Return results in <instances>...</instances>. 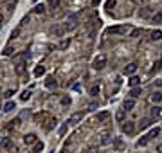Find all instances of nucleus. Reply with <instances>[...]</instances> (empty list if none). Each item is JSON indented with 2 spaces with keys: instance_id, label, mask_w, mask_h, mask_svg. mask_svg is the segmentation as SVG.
Listing matches in <instances>:
<instances>
[{
  "instance_id": "5",
  "label": "nucleus",
  "mask_w": 162,
  "mask_h": 153,
  "mask_svg": "<svg viewBox=\"0 0 162 153\" xmlns=\"http://www.w3.org/2000/svg\"><path fill=\"white\" fill-rule=\"evenodd\" d=\"M123 132H124L126 135H131V133L135 132V126H133V123H130V121H128V123H124V124H123Z\"/></svg>"
},
{
  "instance_id": "25",
  "label": "nucleus",
  "mask_w": 162,
  "mask_h": 153,
  "mask_svg": "<svg viewBox=\"0 0 162 153\" xmlns=\"http://www.w3.org/2000/svg\"><path fill=\"white\" fill-rule=\"evenodd\" d=\"M158 133H160V130H158V128H155V130H151V132L148 133V137H150V139H153V137H157Z\"/></svg>"
},
{
  "instance_id": "35",
  "label": "nucleus",
  "mask_w": 162,
  "mask_h": 153,
  "mask_svg": "<svg viewBox=\"0 0 162 153\" xmlns=\"http://www.w3.org/2000/svg\"><path fill=\"white\" fill-rule=\"evenodd\" d=\"M13 94H15V88H11V90H7V92H6V94H4V96H6V97H11V96H13Z\"/></svg>"
},
{
  "instance_id": "23",
  "label": "nucleus",
  "mask_w": 162,
  "mask_h": 153,
  "mask_svg": "<svg viewBox=\"0 0 162 153\" xmlns=\"http://www.w3.org/2000/svg\"><path fill=\"white\" fill-rule=\"evenodd\" d=\"M45 85H47L49 88H54V86H56V79H54V78H49V79H47V83H45Z\"/></svg>"
},
{
  "instance_id": "39",
  "label": "nucleus",
  "mask_w": 162,
  "mask_h": 153,
  "mask_svg": "<svg viewBox=\"0 0 162 153\" xmlns=\"http://www.w3.org/2000/svg\"><path fill=\"white\" fill-rule=\"evenodd\" d=\"M49 4H51V6H54V7H56V6H58V4H60V2H58V0H49Z\"/></svg>"
},
{
  "instance_id": "36",
  "label": "nucleus",
  "mask_w": 162,
  "mask_h": 153,
  "mask_svg": "<svg viewBox=\"0 0 162 153\" xmlns=\"http://www.w3.org/2000/svg\"><path fill=\"white\" fill-rule=\"evenodd\" d=\"M101 142H103V144H108V142H110V135H105V137H103V141H101Z\"/></svg>"
},
{
  "instance_id": "31",
  "label": "nucleus",
  "mask_w": 162,
  "mask_h": 153,
  "mask_svg": "<svg viewBox=\"0 0 162 153\" xmlns=\"http://www.w3.org/2000/svg\"><path fill=\"white\" fill-rule=\"evenodd\" d=\"M41 149H43V142H38V144L34 146V153H40Z\"/></svg>"
},
{
  "instance_id": "15",
  "label": "nucleus",
  "mask_w": 162,
  "mask_h": 153,
  "mask_svg": "<svg viewBox=\"0 0 162 153\" xmlns=\"http://www.w3.org/2000/svg\"><path fill=\"white\" fill-rule=\"evenodd\" d=\"M43 74H45V67H43V65H38V67L34 69V76L40 78V76H43Z\"/></svg>"
},
{
  "instance_id": "24",
  "label": "nucleus",
  "mask_w": 162,
  "mask_h": 153,
  "mask_svg": "<svg viewBox=\"0 0 162 153\" xmlns=\"http://www.w3.org/2000/svg\"><path fill=\"white\" fill-rule=\"evenodd\" d=\"M117 6V0H106V9H112Z\"/></svg>"
},
{
  "instance_id": "34",
  "label": "nucleus",
  "mask_w": 162,
  "mask_h": 153,
  "mask_svg": "<svg viewBox=\"0 0 162 153\" xmlns=\"http://www.w3.org/2000/svg\"><path fill=\"white\" fill-rule=\"evenodd\" d=\"M29 20H31V16H29V15H27V16H24V18H22V25H24V24H27Z\"/></svg>"
},
{
  "instance_id": "10",
  "label": "nucleus",
  "mask_w": 162,
  "mask_h": 153,
  "mask_svg": "<svg viewBox=\"0 0 162 153\" xmlns=\"http://www.w3.org/2000/svg\"><path fill=\"white\" fill-rule=\"evenodd\" d=\"M150 101H151V103H157V104L162 103V94H160V92H153V94L150 96Z\"/></svg>"
},
{
  "instance_id": "17",
  "label": "nucleus",
  "mask_w": 162,
  "mask_h": 153,
  "mask_svg": "<svg viewBox=\"0 0 162 153\" xmlns=\"http://www.w3.org/2000/svg\"><path fill=\"white\" fill-rule=\"evenodd\" d=\"M148 142H150V137L146 135V137H142V139H139V141H137V146H139V148H142V146H146Z\"/></svg>"
},
{
  "instance_id": "13",
  "label": "nucleus",
  "mask_w": 162,
  "mask_h": 153,
  "mask_svg": "<svg viewBox=\"0 0 162 153\" xmlns=\"http://www.w3.org/2000/svg\"><path fill=\"white\" fill-rule=\"evenodd\" d=\"M34 141H36V135H34V133H27V135L24 137V142H25V144H33Z\"/></svg>"
},
{
  "instance_id": "4",
  "label": "nucleus",
  "mask_w": 162,
  "mask_h": 153,
  "mask_svg": "<svg viewBox=\"0 0 162 153\" xmlns=\"http://www.w3.org/2000/svg\"><path fill=\"white\" fill-rule=\"evenodd\" d=\"M135 72H137V63H130L128 67H124V70H123L124 76H131V74H135Z\"/></svg>"
},
{
  "instance_id": "42",
  "label": "nucleus",
  "mask_w": 162,
  "mask_h": 153,
  "mask_svg": "<svg viewBox=\"0 0 162 153\" xmlns=\"http://www.w3.org/2000/svg\"><path fill=\"white\" fill-rule=\"evenodd\" d=\"M0 27H2V15H0Z\"/></svg>"
},
{
  "instance_id": "2",
  "label": "nucleus",
  "mask_w": 162,
  "mask_h": 153,
  "mask_svg": "<svg viewBox=\"0 0 162 153\" xmlns=\"http://www.w3.org/2000/svg\"><path fill=\"white\" fill-rule=\"evenodd\" d=\"M106 33L108 34H123V33H126V27L124 25H112V27H108Z\"/></svg>"
},
{
  "instance_id": "20",
  "label": "nucleus",
  "mask_w": 162,
  "mask_h": 153,
  "mask_svg": "<svg viewBox=\"0 0 162 153\" xmlns=\"http://www.w3.org/2000/svg\"><path fill=\"white\" fill-rule=\"evenodd\" d=\"M139 83H141V78H137V76H131V79H130V86H133V88H135V86H137Z\"/></svg>"
},
{
  "instance_id": "30",
  "label": "nucleus",
  "mask_w": 162,
  "mask_h": 153,
  "mask_svg": "<svg viewBox=\"0 0 162 153\" xmlns=\"http://www.w3.org/2000/svg\"><path fill=\"white\" fill-rule=\"evenodd\" d=\"M68 43H70V40H63V41L60 43V49H67V47H68Z\"/></svg>"
},
{
  "instance_id": "28",
  "label": "nucleus",
  "mask_w": 162,
  "mask_h": 153,
  "mask_svg": "<svg viewBox=\"0 0 162 153\" xmlns=\"http://www.w3.org/2000/svg\"><path fill=\"white\" fill-rule=\"evenodd\" d=\"M13 52H15V49H13V47H6V49H4V56H11Z\"/></svg>"
},
{
  "instance_id": "19",
  "label": "nucleus",
  "mask_w": 162,
  "mask_h": 153,
  "mask_svg": "<svg viewBox=\"0 0 162 153\" xmlns=\"http://www.w3.org/2000/svg\"><path fill=\"white\" fill-rule=\"evenodd\" d=\"M99 90H101V88H99V85H94V86H90V96H94V97H96V96L99 94Z\"/></svg>"
},
{
  "instance_id": "29",
  "label": "nucleus",
  "mask_w": 162,
  "mask_h": 153,
  "mask_svg": "<svg viewBox=\"0 0 162 153\" xmlns=\"http://www.w3.org/2000/svg\"><path fill=\"white\" fill-rule=\"evenodd\" d=\"M115 119H117V121H123V119H124V110H121V112L115 114Z\"/></svg>"
},
{
  "instance_id": "9",
  "label": "nucleus",
  "mask_w": 162,
  "mask_h": 153,
  "mask_svg": "<svg viewBox=\"0 0 162 153\" xmlns=\"http://www.w3.org/2000/svg\"><path fill=\"white\" fill-rule=\"evenodd\" d=\"M51 31H52V34H54V36H61V34L65 33V25H54Z\"/></svg>"
},
{
  "instance_id": "14",
  "label": "nucleus",
  "mask_w": 162,
  "mask_h": 153,
  "mask_svg": "<svg viewBox=\"0 0 162 153\" xmlns=\"http://www.w3.org/2000/svg\"><path fill=\"white\" fill-rule=\"evenodd\" d=\"M141 94H142V90H141V88H131V90H130V97H131V99H137Z\"/></svg>"
},
{
  "instance_id": "41",
  "label": "nucleus",
  "mask_w": 162,
  "mask_h": 153,
  "mask_svg": "<svg viewBox=\"0 0 162 153\" xmlns=\"http://www.w3.org/2000/svg\"><path fill=\"white\" fill-rule=\"evenodd\" d=\"M92 4H99V0H92Z\"/></svg>"
},
{
  "instance_id": "32",
  "label": "nucleus",
  "mask_w": 162,
  "mask_h": 153,
  "mask_svg": "<svg viewBox=\"0 0 162 153\" xmlns=\"http://www.w3.org/2000/svg\"><path fill=\"white\" fill-rule=\"evenodd\" d=\"M29 97H31V92H27V90H25V92H22V101H27Z\"/></svg>"
},
{
  "instance_id": "38",
  "label": "nucleus",
  "mask_w": 162,
  "mask_h": 153,
  "mask_svg": "<svg viewBox=\"0 0 162 153\" xmlns=\"http://www.w3.org/2000/svg\"><path fill=\"white\" fill-rule=\"evenodd\" d=\"M16 72L22 74V72H24V67H22V65H18V67H16Z\"/></svg>"
},
{
  "instance_id": "16",
  "label": "nucleus",
  "mask_w": 162,
  "mask_h": 153,
  "mask_svg": "<svg viewBox=\"0 0 162 153\" xmlns=\"http://www.w3.org/2000/svg\"><path fill=\"white\" fill-rule=\"evenodd\" d=\"M15 108H16V104H15L13 101H9V103H6V106H4V112H7V114H9V112H13V110H15Z\"/></svg>"
},
{
  "instance_id": "7",
  "label": "nucleus",
  "mask_w": 162,
  "mask_h": 153,
  "mask_svg": "<svg viewBox=\"0 0 162 153\" xmlns=\"http://www.w3.org/2000/svg\"><path fill=\"white\" fill-rule=\"evenodd\" d=\"M123 106H124V110H126V112H130V110H133V108H135V99H131V97H128V99L124 101V104H123Z\"/></svg>"
},
{
  "instance_id": "26",
  "label": "nucleus",
  "mask_w": 162,
  "mask_h": 153,
  "mask_svg": "<svg viewBox=\"0 0 162 153\" xmlns=\"http://www.w3.org/2000/svg\"><path fill=\"white\" fill-rule=\"evenodd\" d=\"M160 65H162V61H157V63H155V67L151 69V74H155V72H158V70H160Z\"/></svg>"
},
{
  "instance_id": "40",
  "label": "nucleus",
  "mask_w": 162,
  "mask_h": 153,
  "mask_svg": "<svg viewBox=\"0 0 162 153\" xmlns=\"http://www.w3.org/2000/svg\"><path fill=\"white\" fill-rule=\"evenodd\" d=\"M157 151H158V153H162V144H158V146H157Z\"/></svg>"
},
{
  "instance_id": "33",
  "label": "nucleus",
  "mask_w": 162,
  "mask_h": 153,
  "mask_svg": "<svg viewBox=\"0 0 162 153\" xmlns=\"http://www.w3.org/2000/svg\"><path fill=\"white\" fill-rule=\"evenodd\" d=\"M67 126H68V123H65V124L60 128V135H65V132H67Z\"/></svg>"
},
{
  "instance_id": "37",
  "label": "nucleus",
  "mask_w": 162,
  "mask_h": 153,
  "mask_svg": "<svg viewBox=\"0 0 162 153\" xmlns=\"http://www.w3.org/2000/svg\"><path fill=\"white\" fill-rule=\"evenodd\" d=\"M61 104H70V99H68V97H63V99H61Z\"/></svg>"
},
{
  "instance_id": "21",
  "label": "nucleus",
  "mask_w": 162,
  "mask_h": 153,
  "mask_svg": "<svg viewBox=\"0 0 162 153\" xmlns=\"http://www.w3.org/2000/svg\"><path fill=\"white\" fill-rule=\"evenodd\" d=\"M34 13H38V15H41L43 11H45V6H41V4H38V6H34V9H33Z\"/></svg>"
},
{
  "instance_id": "11",
  "label": "nucleus",
  "mask_w": 162,
  "mask_h": 153,
  "mask_svg": "<svg viewBox=\"0 0 162 153\" xmlns=\"http://www.w3.org/2000/svg\"><path fill=\"white\" fill-rule=\"evenodd\" d=\"M153 123V119H150V117H146V119H142L141 123H139V130H146L150 124Z\"/></svg>"
},
{
  "instance_id": "22",
  "label": "nucleus",
  "mask_w": 162,
  "mask_h": 153,
  "mask_svg": "<svg viewBox=\"0 0 162 153\" xmlns=\"http://www.w3.org/2000/svg\"><path fill=\"white\" fill-rule=\"evenodd\" d=\"M162 38V31H153L151 33V40H160Z\"/></svg>"
},
{
  "instance_id": "12",
  "label": "nucleus",
  "mask_w": 162,
  "mask_h": 153,
  "mask_svg": "<svg viewBox=\"0 0 162 153\" xmlns=\"http://www.w3.org/2000/svg\"><path fill=\"white\" fill-rule=\"evenodd\" d=\"M108 117H110V114H108V112H99V114L96 115V121H97V123H103V121H106Z\"/></svg>"
},
{
  "instance_id": "27",
  "label": "nucleus",
  "mask_w": 162,
  "mask_h": 153,
  "mask_svg": "<svg viewBox=\"0 0 162 153\" xmlns=\"http://www.w3.org/2000/svg\"><path fill=\"white\" fill-rule=\"evenodd\" d=\"M20 36V27H16L13 33H11V40H15V38H18Z\"/></svg>"
},
{
  "instance_id": "3",
  "label": "nucleus",
  "mask_w": 162,
  "mask_h": 153,
  "mask_svg": "<svg viewBox=\"0 0 162 153\" xmlns=\"http://www.w3.org/2000/svg\"><path fill=\"white\" fill-rule=\"evenodd\" d=\"M81 119H83V112H76V114H72L70 117H68L67 123H68V124H78Z\"/></svg>"
},
{
  "instance_id": "1",
  "label": "nucleus",
  "mask_w": 162,
  "mask_h": 153,
  "mask_svg": "<svg viewBox=\"0 0 162 153\" xmlns=\"http://www.w3.org/2000/svg\"><path fill=\"white\" fill-rule=\"evenodd\" d=\"M106 65V56L105 54H99L96 59H94V69H103Z\"/></svg>"
},
{
  "instance_id": "18",
  "label": "nucleus",
  "mask_w": 162,
  "mask_h": 153,
  "mask_svg": "<svg viewBox=\"0 0 162 153\" xmlns=\"http://www.w3.org/2000/svg\"><path fill=\"white\" fill-rule=\"evenodd\" d=\"M153 22H155V24H162V9L153 15Z\"/></svg>"
},
{
  "instance_id": "6",
  "label": "nucleus",
  "mask_w": 162,
  "mask_h": 153,
  "mask_svg": "<svg viewBox=\"0 0 162 153\" xmlns=\"http://www.w3.org/2000/svg\"><path fill=\"white\" fill-rule=\"evenodd\" d=\"M162 117V108L160 106H153L151 108V119H160Z\"/></svg>"
},
{
  "instance_id": "8",
  "label": "nucleus",
  "mask_w": 162,
  "mask_h": 153,
  "mask_svg": "<svg viewBox=\"0 0 162 153\" xmlns=\"http://www.w3.org/2000/svg\"><path fill=\"white\" fill-rule=\"evenodd\" d=\"M76 25H78V22H76V18L72 16V18H70V20H68L67 24H65V31H72Z\"/></svg>"
}]
</instances>
